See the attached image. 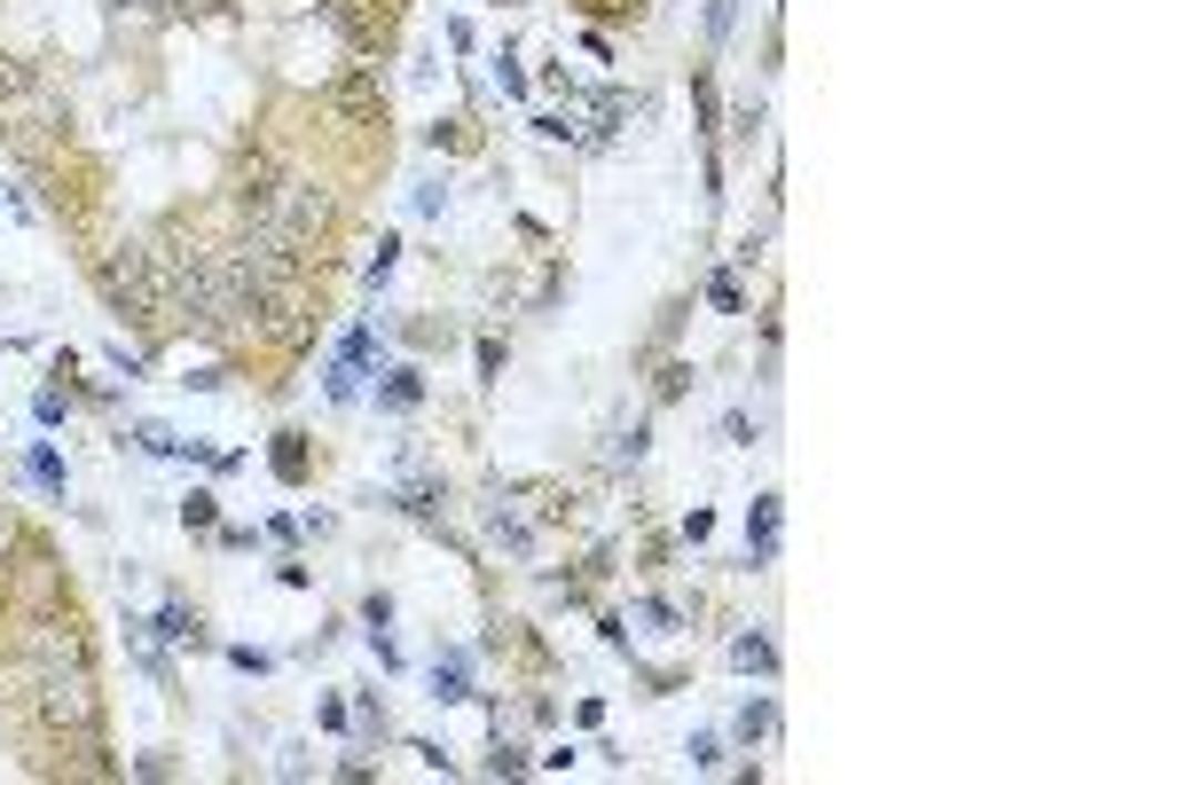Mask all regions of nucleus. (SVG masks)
Returning <instances> with one entry per match:
<instances>
[{"label": "nucleus", "mask_w": 1178, "mask_h": 785, "mask_svg": "<svg viewBox=\"0 0 1178 785\" xmlns=\"http://www.w3.org/2000/svg\"><path fill=\"white\" fill-rule=\"evenodd\" d=\"M95 283H103V299H111V314H119V322H134V330L165 322V276H157V251H150V244H119V251H103Z\"/></svg>", "instance_id": "1"}, {"label": "nucleus", "mask_w": 1178, "mask_h": 785, "mask_svg": "<svg viewBox=\"0 0 1178 785\" xmlns=\"http://www.w3.org/2000/svg\"><path fill=\"white\" fill-rule=\"evenodd\" d=\"M40 683V723L48 731H71V738H86L103 723V691H95V675H86V660L79 668H48V675H32Z\"/></svg>", "instance_id": "2"}, {"label": "nucleus", "mask_w": 1178, "mask_h": 785, "mask_svg": "<svg viewBox=\"0 0 1178 785\" xmlns=\"http://www.w3.org/2000/svg\"><path fill=\"white\" fill-rule=\"evenodd\" d=\"M370 354H378V330L370 322H354L346 338H338V354H330V370H322V393L346 409V401H361V378H370Z\"/></svg>", "instance_id": "3"}, {"label": "nucleus", "mask_w": 1178, "mask_h": 785, "mask_svg": "<svg viewBox=\"0 0 1178 785\" xmlns=\"http://www.w3.org/2000/svg\"><path fill=\"white\" fill-rule=\"evenodd\" d=\"M322 103H330L346 126H386V86H378V71H370V63L346 71V79H330V86H322Z\"/></svg>", "instance_id": "4"}, {"label": "nucleus", "mask_w": 1178, "mask_h": 785, "mask_svg": "<svg viewBox=\"0 0 1178 785\" xmlns=\"http://www.w3.org/2000/svg\"><path fill=\"white\" fill-rule=\"evenodd\" d=\"M284 205V182H276V165L267 157H252V165H236V213H244V228H259L267 213Z\"/></svg>", "instance_id": "5"}, {"label": "nucleus", "mask_w": 1178, "mask_h": 785, "mask_svg": "<svg viewBox=\"0 0 1178 785\" xmlns=\"http://www.w3.org/2000/svg\"><path fill=\"white\" fill-rule=\"evenodd\" d=\"M432 700H440V707H464V700H472V652H464V644L432 660Z\"/></svg>", "instance_id": "6"}, {"label": "nucleus", "mask_w": 1178, "mask_h": 785, "mask_svg": "<svg viewBox=\"0 0 1178 785\" xmlns=\"http://www.w3.org/2000/svg\"><path fill=\"white\" fill-rule=\"evenodd\" d=\"M778 558V495H755L747 510V566H770Z\"/></svg>", "instance_id": "7"}, {"label": "nucleus", "mask_w": 1178, "mask_h": 785, "mask_svg": "<svg viewBox=\"0 0 1178 785\" xmlns=\"http://www.w3.org/2000/svg\"><path fill=\"white\" fill-rule=\"evenodd\" d=\"M417 401H424V370H417V362L386 370V385H378V409H417Z\"/></svg>", "instance_id": "8"}, {"label": "nucleus", "mask_w": 1178, "mask_h": 785, "mask_svg": "<svg viewBox=\"0 0 1178 785\" xmlns=\"http://www.w3.org/2000/svg\"><path fill=\"white\" fill-rule=\"evenodd\" d=\"M24 479H32V487H48V495H63V487H71V472H63V456H55L48 441H32V448H24Z\"/></svg>", "instance_id": "9"}, {"label": "nucleus", "mask_w": 1178, "mask_h": 785, "mask_svg": "<svg viewBox=\"0 0 1178 785\" xmlns=\"http://www.w3.org/2000/svg\"><path fill=\"white\" fill-rule=\"evenodd\" d=\"M488 535H495L503 550H534V527H526V518H519V510H511L503 495L488 503Z\"/></svg>", "instance_id": "10"}, {"label": "nucleus", "mask_w": 1178, "mask_h": 785, "mask_svg": "<svg viewBox=\"0 0 1178 785\" xmlns=\"http://www.w3.org/2000/svg\"><path fill=\"white\" fill-rule=\"evenodd\" d=\"M150 637H165V644H197L205 629H197V613H189V605H157V621H150Z\"/></svg>", "instance_id": "11"}, {"label": "nucleus", "mask_w": 1178, "mask_h": 785, "mask_svg": "<svg viewBox=\"0 0 1178 785\" xmlns=\"http://www.w3.org/2000/svg\"><path fill=\"white\" fill-rule=\"evenodd\" d=\"M134 448L142 456H205L197 441H181V432H165V424H134Z\"/></svg>", "instance_id": "12"}, {"label": "nucleus", "mask_w": 1178, "mask_h": 785, "mask_svg": "<svg viewBox=\"0 0 1178 785\" xmlns=\"http://www.w3.org/2000/svg\"><path fill=\"white\" fill-rule=\"evenodd\" d=\"M276 479H307V432H276Z\"/></svg>", "instance_id": "13"}, {"label": "nucleus", "mask_w": 1178, "mask_h": 785, "mask_svg": "<svg viewBox=\"0 0 1178 785\" xmlns=\"http://www.w3.org/2000/svg\"><path fill=\"white\" fill-rule=\"evenodd\" d=\"M731 668H755V675H778V644H770V637H739V644H731Z\"/></svg>", "instance_id": "14"}, {"label": "nucleus", "mask_w": 1178, "mask_h": 785, "mask_svg": "<svg viewBox=\"0 0 1178 785\" xmlns=\"http://www.w3.org/2000/svg\"><path fill=\"white\" fill-rule=\"evenodd\" d=\"M393 268H401V236H378V251H370V268H361V283L386 291V283H393Z\"/></svg>", "instance_id": "15"}, {"label": "nucleus", "mask_w": 1178, "mask_h": 785, "mask_svg": "<svg viewBox=\"0 0 1178 785\" xmlns=\"http://www.w3.org/2000/svg\"><path fill=\"white\" fill-rule=\"evenodd\" d=\"M534 134H542V142H574V134H582V118H574V111H542V118H534Z\"/></svg>", "instance_id": "16"}, {"label": "nucleus", "mask_w": 1178, "mask_h": 785, "mask_svg": "<svg viewBox=\"0 0 1178 785\" xmlns=\"http://www.w3.org/2000/svg\"><path fill=\"white\" fill-rule=\"evenodd\" d=\"M409 205H417L424 220H440V213H448V182H417V189H409Z\"/></svg>", "instance_id": "17"}, {"label": "nucleus", "mask_w": 1178, "mask_h": 785, "mask_svg": "<svg viewBox=\"0 0 1178 785\" xmlns=\"http://www.w3.org/2000/svg\"><path fill=\"white\" fill-rule=\"evenodd\" d=\"M684 754H692V769H723V738H715V731H692Z\"/></svg>", "instance_id": "18"}, {"label": "nucleus", "mask_w": 1178, "mask_h": 785, "mask_svg": "<svg viewBox=\"0 0 1178 785\" xmlns=\"http://www.w3.org/2000/svg\"><path fill=\"white\" fill-rule=\"evenodd\" d=\"M770 723H778V707H770V700H755V707L739 715V738H770Z\"/></svg>", "instance_id": "19"}, {"label": "nucleus", "mask_w": 1178, "mask_h": 785, "mask_svg": "<svg viewBox=\"0 0 1178 785\" xmlns=\"http://www.w3.org/2000/svg\"><path fill=\"white\" fill-rule=\"evenodd\" d=\"M488 769H495V777H519V769H526V746H511V738H495V754H488Z\"/></svg>", "instance_id": "20"}, {"label": "nucleus", "mask_w": 1178, "mask_h": 785, "mask_svg": "<svg viewBox=\"0 0 1178 785\" xmlns=\"http://www.w3.org/2000/svg\"><path fill=\"white\" fill-rule=\"evenodd\" d=\"M707 299H715L723 314H739V307H747V299H739V276H715V283H707Z\"/></svg>", "instance_id": "21"}, {"label": "nucleus", "mask_w": 1178, "mask_h": 785, "mask_svg": "<svg viewBox=\"0 0 1178 785\" xmlns=\"http://www.w3.org/2000/svg\"><path fill=\"white\" fill-rule=\"evenodd\" d=\"M637 456H645V424H628L621 441H613V464H637Z\"/></svg>", "instance_id": "22"}, {"label": "nucleus", "mask_w": 1178, "mask_h": 785, "mask_svg": "<svg viewBox=\"0 0 1178 785\" xmlns=\"http://www.w3.org/2000/svg\"><path fill=\"white\" fill-rule=\"evenodd\" d=\"M228 668H244V675H267V668H276V660H267L259 644H236V652H228Z\"/></svg>", "instance_id": "23"}, {"label": "nucleus", "mask_w": 1178, "mask_h": 785, "mask_svg": "<svg viewBox=\"0 0 1178 785\" xmlns=\"http://www.w3.org/2000/svg\"><path fill=\"white\" fill-rule=\"evenodd\" d=\"M723 441H731V448H755V424H747V409H731V416H723Z\"/></svg>", "instance_id": "24"}, {"label": "nucleus", "mask_w": 1178, "mask_h": 785, "mask_svg": "<svg viewBox=\"0 0 1178 785\" xmlns=\"http://www.w3.org/2000/svg\"><path fill=\"white\" fill-rule=\"evenodd\" d=\"M181 518H189V527H213V495H205V487H189V503H181Z\"/></svg>", "instance_id": "25"}, {"label": "nucleus", "mask_w": 1178, "mask_h": 785, "mask_svg": "<svg viewBox=\"0 0 1178 785\" xmlns=\"http://www.w3.org/2000/svg\"><path fill=\"white\" fill-rule=\"evenodd\" d=\"M221 0H157V17H213Z\"/></svg>", "instance_id": "26"}, {"label": "nucleus", "mask_w": 1178, "mask_h": 785, "mask_svg": "<svg viewBox=\"0 0 1178 785\" xmlns=\"http://www.w3.org/2000/svg\"><path fill=\"white\" fill-rule=\"evenodd\" d=\"M495 86H503V95H526V71L511 55H495Z\"/></svg>", "instance_id": "27"}, {"label": "nucleus", "mask_w": 1178, "mask_h": 785, "mask_svg": "<svg viewBox=\"0 0 1178 785\" xmlns=\"http://www.w3.org/2000/svg\"><path fill=\"white\" fill-rule=\"evenodd\" d=\"M63 409H71V401H63V393H40V401H32V416H40V424H48V432H55V424H63Z\"/></svg>", "instance_id": "28"}, {"label": "nucleus", "mask_w": 1178, "mask_h": 785, "mask_svg": "<svg viewBox=\"0 0 1178 785\" xmlns=\"http://www.w3.org/2000/svg\"><path fill=\"white\" fill-rule=\"evenodd\" d=\"M637 621H653V629H660V637H668V629H676V613H668V605H660V597H645V605H637Z\"/></svg>", "instance_id": "29"}, {"label": "nucleus", "mask_w": 1178, "mask_h": 785, "mask_svg": "<svg viewBox=\"0 0 1178 785\" xmlns=\"http://www.w3.org/2000/svg\"><path fill=\"white\" fill-rule=\"evenodd\" d=\"M480 378H488V385L503 378V345H495V338H480Z\"/></svg>", "instance_id": "30"}, {"label": "nucleus", "mask_w": 1178, "mask_h": 785, "mask_svg": "<svg viewBox=\"0 0 1178 785\" xmlns=\"http://www.w3.org/2000/svg\"><path fill=\"white\" fill-rule=\"evenodd\" d=\"M731 32V0H707V40H723Z\"/></svg>", "instance_id": "31"}, {"label": "nucleus", "mask_w": 1178, "mask_h": 785, "mask_svg": "<svg viewBox=\"0 0 1178 785\" xmlns=\"http://www.w3.org/2000/svg\"><path fill=\"white\" fill-rule=\"evenodd\" d=\"M0 550H9V518H0Z\"/></svg>", "instance_id": "32"}, {"label": "nucleus", "mask_w": 1178, "mask_h": 785, "mask_svg": "<svg viewBox=\"0 0 1178 785\" xmlns=\"http://www.w3.org/2000/svg\"><path fill=\"white\" fill-rule=\"evenodd\" d=\"M111 9H142V0H111Z\"/></svg>", "instance_id": "33"}]
</instances>
